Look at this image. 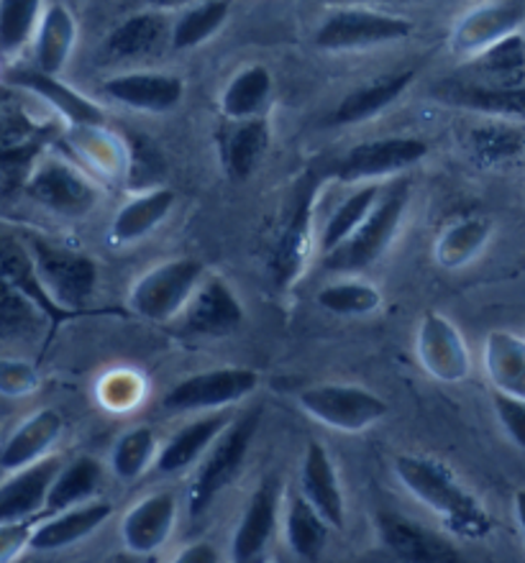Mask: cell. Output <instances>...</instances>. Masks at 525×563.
I'll use <instances>...</instances> for the list:
<instances>
[{
  "mask_svg": "<svg viewBox=\"0 0 525 563\" xmlns=\"http://www.w3.org/2000/svg\"><path fill=\"white\" fill-rule=\"evenodd\" d=\"M482 364L495 393L525 400V335L490 331L482 346Z\"/></svg>",
  "mask_w": 525,
  "mask_h": 563,
  "instance_id": "cell-34",
  "label": "cell"
},
{
  "mask_svg": "<svg viewBox=\"0 0 525 563\" xmlns=\"http://www.w3.org/2000/svg\"><path fill=\"white\" fill-rule=\"evenodd\" d=\"M474 162L484 167H497V164L513 162L523 152V134H518L507 121H488L472 129L467 141Z\"/></svg>",
  "mask_w": 525,
  "mask_h": 563,
  "instance_id": "cell-43",
  "label": "cell"
},
{
  "mask_svg": "<svg viewBox=\"0 0 525 563\" xmlns=\"http://www.w3.org/2000/svg\"><path fill=\"white\" fill-rule=\"evenodd\" d=\"M44 11V0H0V57H19L34 42Z\"/></svg>",
  "mask_w": 525,
  "mask_h": 563,
  "instance_id": "cell-41",
  "label": "cell"
},
{
  "mask_svg": "<svg viewBox=\"0 0 525 563\" xmlns=\"http://www.w3.org/2000/svg\"><path fill=\"white\" fill-rule=\"evenodd\" d=\"M413 187L407 179L397 177L385 185L380 202L374 206L370 218L343 241L339 249L324 256V269L331 275H362L374 264L385 260V254L403 231L407 208H411Z\"/></svg>",
  "mask_w": 525,
  "mask_h": 563,
  "instance_id": "cell-2",
  "label": "cell"
},
{
  "mask_svg": "<svg viewBox=\"0 0 525 563\" xmlns=\"http://www.w3.org/2000/svg\"><path fill=\"white\" fill-rule=\"evenodd\" d=\"M23 190L36 206L65 221H83L100 200L98 179L65 156H36L23 177Z\"/></svg>",
  "mask_w": 525,
  "mask_h": 563,
  "instance_id": "cell-4",
  "label": "cell"
},
{
  "mask_svg": "<svg viewBox=\"0 0 525 563\" xmlns=\"http://www.w3.org/2000/svg\"><path fill=\"white\" fill-rule=\"evenodd\" d=\"M262 426V410L252 408L244 416H237L231 426L218 435V441L210 445V451L195 466L190 487L185 497V512L193 520L208 515L210 507L218 503V497L239 479L244 472L249 453H252L254 438Z\"/></svg>",
  "mask_w": 525,
  "mask_h": 563,
  "instance_id": "cell-3",
  "label": "cell"
},
{
  "mask_svg": "<svg viewBox=\"0 0 525 563\" xmlns=\"http://www.w3.org/2000/svg\"><path fill=\"white\" fill-rule=\"evenodd\" d=\"M208 275L206 264L193 256L154 264L131 285L129 308L149 323H172L183 316Z\"/></svg>",
  "mask_w": 525,
  "mask_h": 563,
  "instance_id": "cell-5",
  "label": "cell"
},
{
  "mask_svg": "<svg viewBox=\"0 0 525 563\" xmlns=\"http://www.w3.org/2000/svg\"><path fill=\"white\" fill-rule=\"evenodd\" d=\"M260 389V374L247 366H218L179 379L162 397V410L167 416H208V412L231 410L247 402Z\"/></svg>",
  "mask_w": 525,
  "mask_h": 563,
  "instance_id": "cell-8",
  "label": "cell"
},
{
  "mask_svg": "<svg viewBox=\"0 0 525 563\" xmlns=\"http://www.w3.org/2000/svg\"><path fill=\"white\" fill-rule=\"evenodd\" d=\"M297 492L324 515V520L333 530L347 528L349 507L339 466L318 441L305 445L300 474H297Z\"/></svg>",
  "mask_w": 525,
  "mask_h": 563,
  "instance_id": "cell-18",
  "label": "cell"
},
{
  "mask_svg": "<svg viewBox=\"0 0 525 563\" xmlns=\"http://www.w3.org/2000/svg\"><path fill=\"white\" fill-rule=\"evenodd\" d=\"M320 195V179L308 177L300 183L293 202H289L285 223H282L277 244L272 252V277L280 289L297 285L303 269L308 267L316 241V202Z\"/></svg>",
  "mask_w": 525,
  "mask_h": 563,
  "instance_id": "cell-10",
  "label": "cell"
},
{
  "mask_svg": "<svg viewBox=\"0 0 525 563\" xmlns=\"http://www.w3.org/2000/svg\"><path fill=\"white\" fill-rule=\"evenodd\" d=\"M428 156V144L418 136H385L362 141L343 154L336 164L333 177L343 185H387L403 172L418 167Z\"/></svg>",
  "mask_w": 525,
  "mask_h": 563,
  "instance_id": "cell-11",
  "label": "cell"
},
{
  "mask_svg": "<svg viewBox=\"0 0 525 563\" xmlns=\"http://www.w3.org/2000/svg\"><path fill=\"white\" fill-rule=\"evenodd\" d=\"M282 538L287 551L300 561H316L328 545L331 526L324 520L316 507L305 499L300 492H287L285 507H282Z\"/></svg>",
  "mask_w": 525,
  "mask_h": 563,
  "instance_id": "cell-33",
  "label": "cell"
},
{
  "mask_svg": "<svg viewBox=\"0 0 525 563\" xmlns=\"http://www.w3.org/2000/svg\"><path fill=\"white\" fill-rule=\"evenodd\" d=\"M415 356L423 372L441 385H459L472 374V351L464 333L438 310L420 316L415 328Z\"/></svg>",
  "mask_w": 525,
  "mask_h": 563,
  "instance_id": "cell-13",
  "label": "cell"
},
{
  "mask_svg": "<svg viewBox=\"0 0 525 563\" xmlns=\"http://www.w3.org/2000/svg\"><path fill=\"white\" fill-rule=\"evenodd\" d=\"M179 320L190 333L229 335L247 323V310L229 282L208 275Z\"/></svg>",
  "mask_w": 525,
  "mask_h": 563,
  "instance_id": "cell-20",
  "label": "cell"
},
{
  "mask_svg": "<svg viewBox=\"0 0 525 563\" xmlns=\"http://www.w3.org/2000/svg\"><path fill=\"white\" fill-rule=\"evenodd\" d=\"M374 526L382 545L407 563H461L457 545L403 512L382 510Z\"/></svg>",
  "mask_w": 525,
  "mask_h": 563,
  "instance_id": "cell-17",
  "label": "cell"
},
{
  "mask_svg": "<svg viewBox=\"0 0 525 563\" xmlns=\"http://www.w3.org/2000/svg\"><path fill=\"white\" fill-rule=\"evenodd\" d=\"M65 420L57 410H39L13 430L11 438L0 449V466L6 472L34 466L39 461L50 459L54 443L62 438Z\"/></svg>",
  "mask_w": 525,
  "mask_h": 563,
  "instance_id": "cell-29",
  "label": "cell"
},
{
  "mask_svg": "<svg viewBox=\"0 0 525 563\" xmlns=\"http://www.w3.org/2000/svg\"><path fill=\"white\" fill-rule=\"evenodd\" d=\"M438 98L488 121L511 123L525 119V85L523 88H497V85L484 82L457 85V88L438 92Z\"/></svg>",
  "mask_w": 525,
  "mask_h": 563,
  "instance_id": "cell-35",
  "label": "cell"
},
{
  "mask_svg": "<svg viewBox=\"0 0 525 563\" xmlns=\"http://www.w3.org/2000/svg\"><path fill=\"white\" fill-rule=\"evenodd\" d=\"M270 141L272 126L266 115L252 121H226L216 136L218 159L226 177L233 183H247L270 152Z\"/></svg>",
  "mask_w": 525,
  "mask_h": 563,
  "instance_id": "cell-23",
  "label": "cell"
},
{
  "mask_svg": "<svg viewBox=\"0 0 525 563\" xmlns=\"http://www.w3.org/2000/svg\"><path fill=\"white\" fill-rule=\"evenodd\" d=\"M484 77V85H497V88H523L525 77V38L523 34H513L492 46L480 57L469 62Z\"/></svg>",
  "mask_w": 525,
  "mask_h": 563,
  "instance_id": "cell-42",
  "label": "cell"
},
{
  "mask_svg": "<svg viewBox=\"0 0 525 563\" xmlns=\"http://www.w3.org/2000/svg\"><path fill=\"white\" fill-rule=\"evenodd\" d=\"M177 195L169 187L156 185L139 190L123 202L108 225V239L113 246H133L160 229L175 210Z\"/></svg>",
  "mask_w": 525,
  "mask_h": 563,
  "instance_id": "cell-22",
  "label": "cell"
},
{
  "mask_svg": "<svg viewBox=\"0 0 525 563\" xmlns=\"http://www.w3.org/2000/svg\"><path fill=\"white\" fill-rule=\"evenodd\" d=\"M29 256L44 300L57 308H80L96 292L98 267L90 256L39 239L29 244Z\"/></svg>",
  "mask_w": 525,
  "mask_h": 563,
  "instance_id": "cell-9",
  "label": "cell"
},
{
  "mask_svg": "<svg viewBox=\"0 0 525 563\" xmlns=\"http://www.w3.org/2000/svg\"><path fill=\"white\" fill-rule=\"evenodd\" d=\"M100 92L113 103L131 108L136 113L162 115L175 111L185 98V82L179 75L156 73V69H131L108 77Z\"/></svg>",
  "mask_w": 525,
  "mask_h": 563,
  "instance_id": "cell-16",
  "label": "cell"
},
{
  "mask_svg": "<svg viewBox=\"0 0 525 563\" xmlns=\"http://www.w3.org/2000/svg\"><path fill=\"white\" fill-rule=\"evenodd\" d=\"M415 23L405 15L370 5H341L318 23L313 44L328 54H351L400 44L411 38Z\"/></svg>",
  "mask_w": 525,
  "mask_h": 563,
  "instance_id": "cell-6",
  "label": "cell"
},
{
  "mask_svg": "<svg viewBox=\"0 0 525 563\" xmlns=\"http://www.w3.org/2000/svg\"><path fill=\"white\" fill-rule=\"evenodd\" d=\"M141 3H144L149 11L164 13V11H172V8H179V11H183V8L193 5L195 0H141Z\"/></svg>",
  "mask_w": 525,
  "mask_h": 563,
  "instance_id": "cell-48",
  "label": "cell"
},
{
  "mask_svg": "<svg viewBox=\"0 0 525 563\" xmlns=\"http://www.w3.org/2000/svg\"><path fill=\"white\" fill-rule=\"evenodd\" d=\"M113 563H131V561H129V559H127V556H121V559H116V561H113Z\"/></svg>",
  "mask_w": 525,
  "mask_h": 563,
  "instance_id": "cell-51",
  "label": "cell"
},
{
  "mask_svg": "<svg viewBox=\"0 0 525 563\" xmlns=\"http://www.w3.org/2000/svg\"><path fill=\"white\" fill-rule=\"evenodd\" d=\"M297 408L324 428L349 435L372 430L390 416L385 397L362 385H347V382H324V385L300 389Z\"/></svg>",
  "mask_w": 525,
  "mask_h": 563,
  "instance_id": "cell-7",
  "label": "cell"
},
{
  "mask_svg": "<svg viewBox=\"0 0 525 563\" xmlns=\"http://www.w3.org/2000/svg\"><path fill=\"white\" fill-rule=\"evenodd\" d=\"M65 461L59 456H50L34 466L11 472V476L0 484V526H15L31 515L44 510L46 497H50L54 476Z\"/></svg>",
  "mask_w": 525,
  "mask_h": 563,
  "instance_id": "cell-24",
  "label": "cell"
},
{
  "mask_svg": "<svg viewBox=\"0 0 525 563\" xmlns=\"http://www.w3.org/2000/svg\"><path fill=\"white\" fill-rule=\"evenodd\" d=\"M385 190V185L370 183V185H357L347 198H343L339 206L331 210V216L326 218L324 229H320L318 236V249L320 252L331 254L333 249H339L343 241H347L351 233H354L359 225H362L374 206L380 202V195Z\"/></svg>",
  "mask_w": 525,
  "mask_h": 563,
  "instance_id": "cell-38",
  "label": "cell"
},
{
  "mask_svg": "<svg viewBox=\"0 0 525 563\" xmlns=\"http://www.w3.org/2000/svg\"><path fill=\"white\" fill-rule=\"evenodd\" d=\"M513 512H515V522H518V530L523 536L525 543V489H518L513 497Z\"/></svg>",
  "mask_w": 525,
  "mask_h": 563,
  "instance_id": "cell-49",
  "label": "cell"
},
{
  "mask_svg": "<svg viewBox=\"0 0 525 563\" xmlns=\"http://www.w3.org/2000/svg\"><path fill=\"white\" fill-rule=\"evenodd\" d=\"M172 21L164 19L160 11H139L131 13L121 23H116L111 34L106 36L103 57L108 62H139L152 57L169 42Z\"/></svg>",
  "mask_w": 525,
  "mask_h": 563,
  "instance_id": "cell-28",
  "label": "cell"
},
{
  "mask_svg": "<svg viewBox=\"0 0 525 563\" xmlns=\"http://www.w3.org/2000/svg\"><path fill=\"white\" fill-rule=\"evenodd\" d=\"M393 474L400 487L451 533L484 538L495 528L482 499L459 479L446 461L423 453H400L393 461Z\"/></svg>",
  "mask_w": 525,
  "mask_h": 563,
  "instance_id": "cell-1",
  "label": "cell"
},
{
  "mask_svg": "<svg viewBox=\"0 0 525 563\" xmlns=\"http://www.w3.org/2000/svg\"><path fill=\"white\" fill-rule=\"evenodd\" d=\"M15 88L31 92L39 100H44L54 113L62 115L69 126H106V111L96 100L85 98L83 92L69 88L59 77L44 75L39 69H21L11 75Z\"/></svg>",
  "mask_w": 525,
  "mask_h": 563,
  "instance_id": "cell-26",
  "label": "cell"
},
{
  "mask_svg": "<svg viewBox=\"0 0 525 563\" xmlns=\"http://www.w3.org/2000/svg\"><path fill=\"white\" fill-rule=\"evenodd\" d=\"M349 5H370V3H397V0H347Z\"/></svg>",
  "mask_w": 525,
  "mask_h": 563,
  "instance_id": "cell-50",
  "label": "cell"
},
{
  "mask_svg": "<svg viewBox=\"0 0 525 563\" xmlns=\"http://www.w3.org/2000/svg\"><path fill=\"white\" fill-rule=\"evenodd\" d=\"M413 82L415 69H400V73L393 75H382L370 85H362V88L343 96L341 103L331 113V123L333 126H362V123L380 119L382 113L390 111L411 90Z\"/></svg>",
  "mask_w": 525,
  "mask_h": 563,
  "instance_id": "cell-27",
  "label": "cell"
},
{
  "mask_svg": "<svg viewBox=\"0 0 525 563\" xmlns=\"http://www.w3.org/2000/svg\"><path fill=\"white\" fill-rule=\"evenodd\" d=\"M231 15V0H195L183 8L169 26V44L177 52H190L216 38Z\"/></svg>",
  "mask_w": 525,
  "mask_h": 563,
  "instance_id": "cell-37",
  "label": "cell"
},
{
  "mask_svg": "<svg viewBox=\"0 0 525 563\" xmlns=\"http://www.w3.org/2000/svg\"><path fill=\"white\" fill-rule=\"evenodd\" d=\"M31 528L23 522L15 526H0V563H11L21 551L29 549Z\"/></svg>",
  "mask_w": 525,
  "mask_h": 563,
  "instance_id": "cell-46",
  "label": "cell"
},
{
  "mask_svg": "<svg viewBox=\"0 0 525 563\" xmlns=\"http://www.w3.org/2000/svg\"><path fill=\"white\" fill-rule=\"evenodd\" d=\"M36 372L31 369L26 362H13V358H3L0 362V389L11 395L31 393L36 387Z\"/></svg>",
  "mask_w": 525,
  "mask_h": 563,
  "instance_id": "cell-45",
  "label": "cell"
},
{
  "mask_svg": "<svg viewBox=\"0 0 525 563\" xmlns=\"http://www.w3.org/2000/svg\"><path fill=\"white\" fill-rule=\"evenodd\" d=\"M525 13L511 0H490L469 8L457 19L449 34V49L453 57L472 62L503 38L521 34Z\"/></svg>",
  "mask_w": 525,
  "mask_h": 563,
  "instance_id": "cell-14",
  "label": "cell"
},
{
  "mask_svg": "<svg viewBox=\"0 0 525 563\" xmlns=\"http://www.w3.org/2000/svg\"><path fill=\"white\" fill-rule=\"evenodd\" d=\"M67 144L83 169L103 183L129 179V146L127 139L106 126H69Z\"/></svg>",
  "mask_w": 525,
  "mask_h": 563,
  "instance_id": "cell-25",
  "label": "cell"
},
{
  "mask_svg": "<svg viewBox=\"0 0 525 563\" xmlns=\"http://www.w3.org/2000/svg\"><path fill=\"white\" fill-rule=\"evenodd\" d=\"M77 36H80V26H77L75 13L65 3L46 5L34 42H31L34 46V69L59 77L73 59Z\"/></svg>",
  "mask_w": 525,
  "mask_h": 563,
  "instance_id": "cell-30",
  "label": "cell"
},
{
  "mask_svg": "<svg viewBox=\"0 0 525 563\" xmlns=\"http://www.w3.org/2000/svg\"><path fill=\"white\" fill-rule=\"evenodd\" d=\"M233 416L229 410L208 412V416H195L183 428H177L167 441H162L160 456H156L154 474L172 479L195 472L203 456L210 451V445L218 441V435L231 426Z\"/></svg>",
  "mask_w": 525,
  "mask_h": 563,
  "instance_id": "cell-19",
  "label": "cell"
},
{
  "mask_svg": "<svg viewBox=\"0 0 525 563\" xmlns=\"http://www.w3.org/2000/svg\"><path fill=\"white\" fill-rule=\"evenodd\" d=\"M160 438L149 426H136L123 433L119 441L113 443L111 459H108V468L119 482H139L141 476L154 472L156 456H160Z\"/></svg>",
  "mask_w": 525,
  "mask_h": 563,
  "instance_id": "cell-40",
  "label": "cell"
},
{
  "mask_svg": "<svg viewBox=\"0 0 525 563\" xmlns=\"http://www.w3.org/2000/svg\"><path fill=\"white\" fill-rule=\"evenodd\" d=\"M106 482V466L92 456H77L69 464H62L59 474L54 476L50 497H46V512H62L69 507L92 503L98 499Z\"/></svg>",
  "mask_w": 525,
  "mask_h": 563,
  "instance_id": "cell-36",
  "label": "cell"
},
{
  "mask_svg": "<svg viewBox=\"0 0 525 563\" xmlns=\"http://www.w3.org/2000/svg\"><path fill=\"white\" fill-rule=\"evenodd\" d=\"M167 563H226V556L216 543L195 541L179 549Z\"/></svg>",
  "mask_w": 525,
  "mask_h": 563,
  "instance_id": "cell-47",
  "label": "cell"
},
{
  "mask_svg": "<svg viewBox=\"0 0 525 563\" xmlns=\"http://www.w3.org/2000/svg\"><path fill=\"white\" fill-rule=\"evenodd\" d=\"M113 505L108 499H92V503L69 507V510L54 512L50 520L31 530L29 549L34 551H65L73 545L88 541L96 536L108 520L113 518Z\"/></svg>",
  "mask_w": 525,
  "mask_h": 563,
  "instance_id": "cell-21",
  "label": "cell"
},
{
  "mask_svg": "<svg viewBox=\"0 0 525 563\" xmlns=\"http://www.w3.org/2000/svg\"><path fill=\"white\" fill-rule=\"evenodd\" d=\"M495 236V223L484 216H464L446 223L436 236L434 260L446 272L467 269L488 252L490 241Z\"/></svg>",
  "mask_w": 525,
  "mask_h": 563,
  "instance_id": "cell-31",
  "label": "cell"
},
{
  "mask_svg": "<svg viewBox=\"0 0 525 563\" xmlns=\"http://www.w3.org/2000/svg\"><path fill=\"white\" fill-rule=\"evenodd\" d=\"M320 310L339 318H367L382 308V292L370 279L359 275H343L328 282L316 292Z\"/></svg>",
  "mask_w": 525,
  "mask_h": 563,
  "instance_id": "cell-39",
  "label": "cell"
},
{
  "mask_svg": "<svg viewBox=\"0 0 525 563\" xmlns=\"http://www.w3.org/2000/svg\"><path fill=\"white\" fill-rule=\"evenodd\" d=\"M274 96L272 69L264 65H247L231 75L218 96V111L223 121L264 119Z\"/></svg>",
  "mask_w": 525,
  "mask_h": 563,
  "instance_id": "cell-32",
  "label": "cell"
},
{
  "mask_svg": "<svg viewBox=\"0 0 525 563\" xmlns=\"http://www.w3.org/2000/svg\"><path fill=\"white\" fill-rule=\"evenodd\" d=\"M285 484L280 476H264L249 497L241 518L233 528L229 563H264L272 549L274 536L282 526V507H285Z\"/></svg>",
  "mask_w": 525,
  "mask_h": 563,
  "instance_id": "cell-12",
  "label": "cell"
},
{
  "mask_svg": "<svg viewBox=\"0 0 525 563\" xmlns=\"http://www.w3.org/2000/svg\"><path fill=\"white\" fill-rule=\"evenodd\" d=\"M179 520L177 495L169 489L149 492L121 518L119 538L131 556H154L169 543Z\"/></svg>",
  "mask_w": 525,
  "mask_h": 563,
  "instance_id": "cell-15",
  "label": "cell"
},
{
  "mask_svg": "<svg viewBox=\"0 0 525 563\" xmlns=\"http://www.w3.org/2000/svg\"><path fill=\"white\" fill-rule=\"evenodd\" d=\"M490 400L503 433L511 438L521 451H525V400L523 397H513V395L495 393V389H492Z\"/></svg>",
  "mask_w": 525,
  "mask_h": 563,
  "instance_id": "cell-44",
  "label": "cell"
}]
</instances>
